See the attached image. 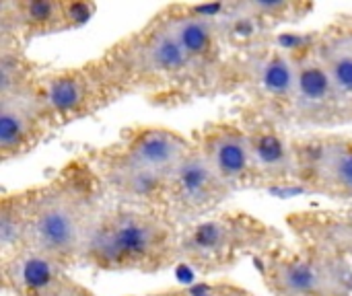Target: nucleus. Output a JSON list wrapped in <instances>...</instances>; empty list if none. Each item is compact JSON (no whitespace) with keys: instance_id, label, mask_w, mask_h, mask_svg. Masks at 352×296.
<instances>
[{"instance_id":"f257e3e1","label":"nucleus","mask_w":352,"mask_h":296,"mask_svg":"<svg viewBox=\"0 0 352 296\" xmlns=\"http://www.w3.org/2000/svg\"><path fill=\"white\" fill-rule=\"evenodd\" d=\"M103 185L87 155L66 163L50 181L31 187L25 247L52 255L66 268L80 266L82 251L99 220Z\"/></svg>"},{"instance_id":"f03ea898","label":"nucleus","mask_w":352,"mask_h":296,"mask_svg":"<svg viewBox=\"0 0 352 296\" xmlns=\"http://www.w3.org/2000/svg\"><path fill=\"white\" fill-rule=\"evenodd\" d=\"M182 227L163 210L113 204L93 227L80 266L155 274L179 264Z\"/></svg>"},{"instance_id":"7ed1b4c3","label":"nucleus","mask_w":352,"mask_h":296,"mask_svg":"<svg viewBox=\"0 0 352 296\" xmlns=\"http://www.w3.org/2000/svg\"><path fill=\"white\" fill-rule=\"evenodd\" d=\"M101 58L116 76L124 97L142 93L146 101L163 107L200 97L192 64L159 12L144 27L118 39Z\"/></svg>"},{"instance_id":"20e7f679","label":"nucleus","mask_w":352,"mask_h":296,"mask_svg":"<svg viewBox=\"0 0 352 296\" xmlns=\"http://www.w3.org/2000/svg\"><path fill=\"white\" fill-rule=\"evenodd\" d=\"M283 243V233L243 210H219L182 229L179 262L202 276L225 272Z\"/></svg>"},{"instance_id":"39448f33","label":"nucleus","mask_w":352,"mask_h":296,"mask_svg":"<svg viewBox=\"0 0 352 296\" xmlns=\"http://www.w3.org/2000/svg\"><path fill=\"white\" fill-rule=\"evenodd\" d=\"M225 10L227 2L167 4L159 10L192 64L200 97L239 89V58L227 45L221 27Z\"/></svg>"},{"instance_id":"423d86ee","label":"nucleus","mask_w":352,"mask_h":296,"mask_svg":"<svg viewBox=\"0 0 352 296\" xmlns=\"http://www.w3.org/2000/svg\"><path fill=\"white\" fill-rule=\"evenodd\" d=\"M254 264L272 296H352V262L316 247L283 241Z\"/></svg>"},{"instance_id":"0eeeda50","label":"nucleus","mask_w":352,"mask_h":296,"mask_svg":"<svg viewBox=\"0 0 352 296\" xmlns=\"http://www.w3.org/2000/svg\"><path fill=\"white\" fill-rule=\"evenodd\" d=\"M35 91L54 132L78 119H87L124 97L101 56L78 66L41 70Z\"/></svg>"},{"instance_id":"6e6552de","label":"nucleus","mask_w":352,"mask_h":296,"mask_svg":"<svg viewBox=\"0 0 352 296\" xmlns=\"http://www.w3.org/2000/svg\"><path fill=\"white\" fill-rule=\"evenodd\" d=\"M285 45L293 54L297 68L291 124L303 128H334L349 124L342 99L318 49L316 31L309 35L295 37L291 43Z\"/></svg>"},{"instance_id":"1a4fd4ad","label":"nucleus","mask_w":352,"mask_h":296,"mask_svg":"<svg viewBox=\"0 0 352 296\" xmlns=\"http://www.w3.org/2000/svg\"><path fill=\"white\" fill-rule=\"evenodd\" d=\"M237 58L239 89L248 97L245 103L285 124H291L297 68L289 47L274 37L258 49Z\"/></svg>"},{"instance_id":"9d476101","label":"nucleus","mask_w":352,"mask_h":296,"mask_svg":"<svg viewBox=\"0 0 352 296\" xmlns=\"http://www.w3.org/2000/svg\"><path fill=\"white\" fill-rule=\"evenodd\" d=\"M297 190L352 204V136H295Z\"/></svg>"},{"instance_id":"9b49d317","label":"nucleus","mask_w":352,"mask_h":296,"mask_svg":"<svg viewBox=\"0 0 352 296\" xmlns=\"http://www.w3.org/2000/svg\"><path fill=\"white\" fill-rule=\"evenodd\" d=\"M231 194L233 190L219 177V173L192 140V148L169 177L167 214L184 229L219 212Z\"/></svg>"},{"instance_id":"f8f14e48","label":"nucleus","mask_w":352,"mask_h":296,"mask_svg":"<svg viewBox=\"0 0 352 296\" xmlns=\"http://www.w3.org/2000/svg\"><path fill=\"white\" fill-rule=\"evenodd\" d=\"M237 122L248 134L262 187H297V148L287 124L250 103L239 107Z\"/></svg>"},{"instance_id":"ddd939ff","label":"nucleus","mask_w":352,"mask_h":296,"mask_svg":"<svg viewBox=\"0 0 352 296\" xmlns=\"http://www.w3.org/2000/svg\"><path fill=\"white\" fill-rule=\"evenodd\" d=\"M192 140L233 192L262 187L248 134L237 117L208 122L192 134Z\"/></svg>"},{"instance_id":"4468645a","label":"nucleus","mask_w":352,"mask_h":296,"mask_svg":"<svg viewBox=\"0 0 352 296\" xmlns=\"http://www.w3.org/2000/svg\"><path fill=\"white\" fill-rule=\"evenodd\" d=\"M95 12L91 2L70 0H2L0 33L21 39L25 45L41 35L62 33L85 25Z\"/></svg>"},{"instance_id":"2eb2a0df","label":"nucleus","mask_w":352,"mask_h":296,"mask_svg":"<svg viewBox=\"0 0 352 296\" xmlns=\"http://www.w3.org/2000/svg\"><path fill=\"white\" fill-rule=\"evenodd\" d=\"M93 165L103 192L107 198H113L116 204H130L142 208H155L167 212V185L169 179L142 171L126 163L111 144L93 148L85 152Z\"/></svg>"},{"instance_id":"dca6fc26","label":"nucleus","mask_w":352,"mask_h":296,"mask_svg":"<svg viewBox=\"0 0 352 296\" xmlns=\"http://www.w3.org/2000/svg\"><path fill=\"white\" fill-rule=\"evenodd\" d=\"M111 148L126 163L169 179L175 167L192 148V136H182L179 132L165 126L138 124L126 128L122 136L111 144Z\"/></svg>"},{"instance_id":"f3484780","label":"nucleus","mask_w":352,"mask_h":296,"mask_svg":"<svg viewBox=\"0 0 352 296\" xmlns=\"http://www.w3.org/2000/svg\"><path fill=\"white\" fill-rule=\"evenodd\" d=\"M68 270L52 255L31 247L0 255L2 288L10 296H62L74 286Z\"/></svg>"},{"instance_id":"a211bd4d","label":"nucleus","mask_w":352,"mask_h":296,"mask_svg":"<svg viewBox=\"0 0 352 296\" xmlns=\"http://www.w3.org/2000/svg\"><path fill=\"white\" fill-rule=\"evenodd\" d=\"M52 126L39 105L35 84L0 97V159L14 161L35 150L52 134Z\"/></svg>"},{"instance_id":"6ab92c4d","label":"nucleus","mask_w":352,"mask_h":296,"mask_svg":"<svg viewBox=\"0 0 352 296\" xmlns=\"http://www.w3.org/2000/svg\"><path fill=\"white\" fill-rule=\"evenodd\" d=\"M287 225L301 245L352 262V208L293 212Z\"/></svg>"},{"instance_id":"aec40b11","label":"nucleus","mask_w":352,"mask_h":296,"mask_svg":"<svg viewBox=\"0 0 352 296\" xmlns=\"http://www.w3.org/2000/svg\"><path fill=\"white\" fill-rule=\"evenodd\" d=\"M318 49L332 74L342 99L349 124L352 122V14H340L336 21L316 31Z\"/></svg>"},{"instance_id":"412c9836","label":"nucleus","mask_w":352,"mask_h":296,"mask_svg":"<svg viewBox=\"0 0 352 296\" xmlns=\"http://www.w3.org/2000/svg\"><path fill=\"white\" fill-rule=\"evenodd\" d=\"M41 70L27 56L25 43L8 33H0V97L33 87Z\"/></svg>"},{"instance_id":"4be33fe9","label":"nucleus","mask_w":352,"mask_h":296,"mask_svg":"<svg viewBox=\"0 0 352 296\" xmlns=\"http://www.w3.org/2000/svg\"><path fill=\"white\" fill-rule=\"evenodd\" d=\"M31 187L2 194L0 198V255L14 253L25 247L29 227Z\"/></svg>"},{"instance_id":"5701e85b","label":"nucleus","mask_w":352,"mask_h":296,"mask_svg":"<svg viewBox=\"0 0 352 296\" xmlns=\"http://www.w3.org/2000/svg\"><path fill=\"white\" fill-rule=\"evenodd\" d=\"M252 10L272 29L276 31L280 25L297 23L305 19L316 6L311 2H289V0H248Z\"/></svg>"},{"instance_id":"b1692460","label":"nucleus","mask_w":352,"mask_h":296,"mask_svg":"<svg viewBox=\"0 0 352 296\" xmlns=\"http://www.w3.org/2000/svg\"><path fill=\"white\" fill-rule=\"evenodd\" d=\"M175 296H254L250 291L231 282H198L184 288H173Z\"/></svg>"},{"instance_id":"393cba45","label":"nucleus","mask_w":352,"mask_h":296,"mask_svg":"<svg viewBox=\"0 0 352 296\" xmlns=\"http://www.w3.org/2000/svg\"><path fill=\"white\" fill-rule=\"evenodd\" d=\"M62 296H95L89 288H85V286H80L78 282H74V286L68 291V293H64Z\"/></svg>"},{"instance_id":"a878e982","label":"nucleus","mask_w":352,"mask_h":296,"mask_svg":"<svg viewBox=\"0 0 352 296\" xmlns=\"http://www.w3.org/2000/svg\"><path fill=\"white\" fill-rule=\"evenodd\" d=\"M148 296H159V295H148Z\"/></svg>"}]
</instances>
